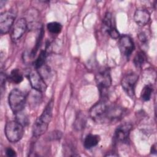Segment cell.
<instances>
[{
  "label": "cell",
  "mask_w": 157,
  "mask_h": 157,
  "mask_svg": "<svg viewBox=\"0 0 157 157\" xmlns=\"http://www.w3.org/2000/svg\"><path fill=\"white\" fill-rule=\"evenodd\" d=\"M152 152H156V145H153L152 147H151V153Z\"/></svg>",
  "instance_id": "26"
},
{
  "label": "cell",
  "mask_w": 157,
  "mask_h": 157,
  "mask_svg": "<svg viewBox=\"0 0 157 157\" xmlns=\"http://www.w3.org/2000/svg\"><path fill=\"white\" fill-rule=\"evenodd\" d=\"M86 122V119L85 116L82 113H79L78 116L76 117L75 121L74 122V128L77 130H81L84 128Z\"/></svg>",
  "instance_id": "17"
},
{
  "label": "cell",
  "mask_w": 157,
  "mask_h": 157,
  "mask_svg": "<svg viewBox=\"0 0 157 157\" xmlns=\"http://www.w3.org/2000/svg\"><path fill=\"white\" fill-rule=\"evenodd\" d=\"M107 33L112 38L114 39H117L120 37V33L115 27L110 30Z\"/></svg>",
  "instance_id": "22"
},
{
  "label": "cell",
  "mask_w": 157,
  "mask_h": 157,
  "mask_svg": "<svg viewBox=\"0 0 157 157\" xmlns=\"http://www.w3.org/2000/svg\"><path fill=\"white\" fill-rule=\"evenodd\" d=\"M153 92V87L151 85H145L142 90L140 98L144 101H148L150 99Z\"/></svg>",
  "instance_id": "18"
},
{
  "label": "cell",
  "mask_w": 157,
  "mask_h": 157,
  "mask_svg": "<svg viewBox=\"0 0 157 157\" xmlns=\"http://www.w3.org/2000/svg\"><path fill=\"white\" fill-rule=\"evenodd\" d=\"M134 20L139 26H145L150 20V14L145 9H138L134 12Z\"/></svg>",
  "instance_id": "12"
},
{
  "label": "cell",
  "mask_w": 157,
  "mask_h": 157,
  "mask_svg": "<svg viewBox=\"0 0 157 157\" xmlns=\"http://www.w3.org/2000/svg\"><path fill=\"white\" fill-rule=\"evenodd\" d=\"M100 140V137L98 135L90 134L87 135L84 140L83 145L86 149H91L96 147Z\"/></svg>",
  "instance_id": "13"
},
{
  "label": "cell",
  "mask_w": 157,
  "mask_h": 157,
  "mask_svg": "<svg viewBox=\"0 0 157 157\" xmlns=\"http://www.w3.org/2000/svg\"><path fill=\"white\" fill-rule=\"evenodd\" d=\"M138 75L135 72H129L124 75L121 80V86L130 98L134 96L135 87L138 80Z\"/></svg>",
  "instance_id": "6"
},
{
  "label": "cell",
  "mask_w": 157,
  "mask_h": 157,
  "mask_svg": "<svg viewBox=\"0 0 157 157\" xmlns=\"http://www.w3.org/2000/svg\"><path fill=\"white\" fill-rule=\"evenodd\" d=\"M118 47L121 53L129 57L134 50L135 46L132 39L128 35H123L118 41Z\"/></svg>",
  "instance_id": "10"
},
{
  "label": "cell",
  "mask_w": 157,
  "mask_h": 157,
  "mask_svg": "<svg viewBox=\"0 0 157 157\" xmlns=\"http://www.w3.org/2000/svg\"><path fill=\"white\" fill-rule=\"evenodd\" d=\"M9 79L12 83L15 84H18L22 82L23 79V76L19 69H14L11 71L9 76Z\"/></svg>",
  "instance_id": "14"
},
{
  "label": "cell",
  "mask_w": 157,
  "mask_h": 157,
  "mask_svg": "<svg viewBox=\"0 0 157 157\" xmlns=\"http://www.w3.org/2000/svg\"><path fill=\"white\" fill-rule=\"evenodd\" d=\"M102 26H103V29L107 33H108L110 30H111L112 28L115 27L112 23V15L109 12L106 13V14L103 19Z\"/></svg>",
  "instance_id": "16"
},
{
  "label": "cell",
  "mask_w": 157,
  "mask_h": 157,
  "mask_svg": "<svg viewBox=\"0 0 157 157\" xmlns=\"http://www.w3.org/2000/svg\"><path fill=\"white\" fill-rule=\"evenodd\" d=\"M23 125L17 120L8 121L4 129V132L7 140L12 143L18 142L24 134Z\"/></svg>",
  "instance_id": "3"
},
{
  "label": "cell",
  "mask_w": 157,
  "mask_h": 157,
  "mask_svg": "<svg viewBox=\"0 0 157 157\" xmlns=\"http://www.w3.org/2000/svg\"><path fill=\"white\" fill-rule=\"evenodd\" d=\"M28 78L33 90L40 93L45 91L47 86L44 81V78L38 71L36 70L31 71L29 74Z\"/></svg>",
  "instance_id": "8"
},
{
  "label": "cell",
  "mask_w": 157,
  "mask_h": 157,
  "mask_svg": "<svg viewBox=\"0 0 157 157\" xmlns=\"http://www.w3.org/2000/svg\"><path fill=\"white\" fill-rule=\"evenodd\" d=\"M126 114V110L120 105L109 104L106 99H102L90 110L91 118L99 123H109L120 121Z\"/></svg>",
  "instance_id": "1"
},
{
  "label": "cell",
  "mask_w": 157,
  "mask_h": 157,
  "mask_svg": "<svg viewBox=\"0 0 157 157\" xmlns=\"http://www.w3.org/2000/svg\"><path fill=\"white\" fill-rule=\"evenodd\" d=\"M26 97L24 93L17 88L13 89L9 94L8 101L11 110L17 114L23 110L26 104Z\"/></svg>",
  "instance_id": "4"
},
{
  "label": "cell",
  "mask_w": 157,
  "mask_h": 157,
  "mask_svg": "<svg viewBox=\"0 0 157 157\" xmlns=\"http://www.w3.org/2000/svg\"><path fill=\"white\" fill-rule=\"evenodd\" d=\"M1 93L2 91V89L4 88V85L6 84V75L3 72L1 73Z\"/></svg>",
  "instance_id": "24"
},
{
  "label": "cell",
  "mask_w": 157,
  "mask_h": 157,
  "mask_svg": "<svg viewBox=\"0 0 157 157\" xmlns=\"http://www.w3.org/2000/svg\"><path fill=\"white\" fill-rule=\"evenodd\" d=\"M146 59L147 58L145 53L143 52H139L134 56L133 59V63L136 67L140 68L145 63Z\"/></svg>",
  "instance_id": "15"
},
{
  "label": "cell",
  "mask_w": 157,
  "mask_h": 157,
  "mask_svg": "<svg viewBox=\"0 0 157 157\" xmlns=\"http://www.w3.org/2000/svg\"><path fill=\"white\" fill-rule=\"evenodd\" d=\"M27 29L26 20L24 18L18 19L13 25L10 30V37L13 41L20 39Z\"/></svg>",
  "instance_id": "11"
},
{
  "label": "cell",
  "mask_w": 157,
  "mask_h": 157,
  "mask_svg": "<svg viewBox=\"0 0 157 157\" xmlns=\"http://www.w3.org/2000/svg\"><path fill=\"white\" fill-rule=\"evenodd\" d=\"M43 34H44V31H43L42 29H41L40 32L39 34L38 38H37V39L35 47L34 48V49L33 50V52H32V55H33V56L35 55V54L36 53V52H37V50H38V49H39V47H40V45L41 42H42V40Z\"/></svg>",
  "instance_id": "21"
},
{
  "label": "cell",
  "mask_w": 157,
  "mask_h": 157,
  "mask_svg": "<svg viewBox=\"0 0 157 157\" xmlns=\"http://www.w3.org/2000/svg\"><path fill=\"white\" fill-rule=\"evenodd\" d=\"M132 129V125L129 123H125L120 124L115 131L113 136L115 142L126 143L128 142L130 131Z\"/></svg>",
  "instance_id": "9"
},
{
  "label": "cell",
  "mask_w": 157,
  "mask_h": 157,
  "mask_svg": "<svg viewBox=\"0 0 157 157\" xmlns=\"http://www.w3.org/2000/svg\"><path fill=\"white\" fill-rule=\"evenodd\" d=\"M16 18V14L12 10L1 13L0 15V32L1 34H7L10 31Z\"/></svg>",
  "instance_id": "7"
},
{
  "label": "cell",
  "mask_w": 157,
  "mask_h": 157,
  "mask_svg": "<svg viewBox=\"0 0 157 157\" xmlns=\"http://www.w3.org/2000/svg\"><path fill=\"white\" fill-rule=\"evenodd\" d=\"M118 156V154H117V153H115V152L114 153H113V154H110V153H107L106 155H105V156Z\"/></svg>",
  "instance_id": "25"
},
{
  "label": "cell",
  "mask_w": 157,
  "mask_h": 157,
  "mask_svg": "<svg viewBox=\"0 0 157 157\" xmlns=\"http://www.w3.org/2000/svg\"><path fill=\"white\" fill-rule=\"evenodd\" d=\"M46 56H47V53L45 50L41 51L38 57L34 62V66L36 69H40L44 66V64L45 63Z\"/></svg>",
  "instance_id": "20"
},
{
  "label": "cell",
  "mask_w": 157,
  "mask_h": 157,
  "mask_svg": "<svg viewBox=\"0 0 157 157\" xmlns=\"http://www.w3.org/2000/svg\"><path fill=\"white\" fill-rule=\"evenodd\" d=\"M95 80L99 90L102 99H106L107 91L112 84V78L110 70L108 68L99 71L95 75Z\"/></svg>",
  "instance_id": "5"
},
{
  "label": "cell",
  "mask_w": 157,
  "mask_h": 157,
  "mask_svg": "<svg viewBox=\"0 0 157 157\" xmlns=\"http://www.w3.org/2000/svg\"><path fill=\"white\" fill-rule=\"evenodd\" d=\"M47 28L48 31L50 33L53 34H57L61 31L63 26L59 23L53 21V22L48 23L47 25Z\"/></svg>",
  "instance_id": "19"
},
{
  "label": "cell",
  "mask_w": 157,
  "mask_h": 157,
  "mask_svg": "<svg viewBox=\"0 0 157 157\" xmlns=\"http://www.w3.org/2000/svg\"><path fill=\"white\" fill-rule=\"evenodd\" d=\"M53 108V101L50 100L42 114L36 119L33 126V135L35 138H38L43 135L47 130L50 122L52 118Z\"/></svg>",
  "instance_id": "2"
},
{
  "label": "cell",
  "mask_w": 157,
  "mask_h": 157,
  "mask_svg": "<svg viewBox=\"0 0 157 157\" xmlns=\"http://www.w3.org/2000/svg\"><path fill=\"white\" fill-rule=\"evenodd\" d=\"M6 154L9 157H14V156H15L17 155L15 151L14 150H13L10 147H9V148H6Z\"/></svg>",
  "instance_id": "23"
}]
</instances>
